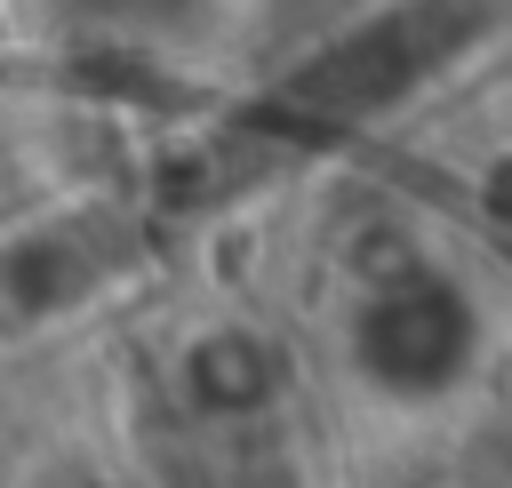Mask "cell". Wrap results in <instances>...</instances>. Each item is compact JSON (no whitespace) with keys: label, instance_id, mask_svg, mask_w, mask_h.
<instances>
[{"label":"cell","instance_id":"8992f818","mask_svg":"<svg viewBox=\"0 0 512 488\" xmlns=\"http://www.w3.org/2000/svg\"><path fill=\"white\" fill-rule=\"evenodd\" d=\"M8 488H136V472L96 440H48L8 472Z\"/></svg>","mask_w":512,"mask_h":488},{"label":"cell","instance_id":"6da1fadb","mask_svg":"<svg viewBox=\"0 0 512 488\" xmlns=\"http://www.w3.org/2000/svg\"><path fill=\"white\" fill-rule=\"evenodd\" d=\"M344 368L376 408L432 416L488 368V312L472 280L408 232H360L344 272Z\"/></svg>","mask_w":512,"mask_h":488},{"label":"cell","instance_id":"277c9868","mask_svg":"<svg viewBox=\"0 0 512 488\" xmlns=\"http://www.w3.org/2000/svg\"><path fill=\"white\" fill-rule=\"evenodd\" d=\"M168 392L192 424H256L296 392V352L280 328H264L248 312H216L176 336Z\"/></svg>","mask_w":512,"mask_h":488},{"label":"cell","instance_id":"7a4b0ae2","mask_svg":"<svg viewBox=\"0 0 512 488\" xmlns=\"http://www.w3.org/2000/svg\"><path fill=\"white\" fill-rule=\"evenodd\" d=\"M136 272V224L104 200H56L0 224V344H40L96 304H112Z\"/></svg>","mask_w":512,"mask_h":488},{"label":"cell","instance_id":"3957f363","mask_svg":"<svg viewBox=\"0 0 512 488\" xmlns=\"http://www.w3.org/2000/svg\"><path fill=\"white\" fill-rule=\"evenodd\" d=\"M456 40L464 32H456V8L448 0H400V8L336 32L288 80V96L312 104V112H328V120H376V112L408 104V88H424L432 64L456 56Z\"/></svg>","mask_w":512,"mask_h":488},{"label":"cell","instance_id":"5b68a950","mask_svg":"<svg viewBox=\"0 0 512 488\" xmlns=\"http://www.w3.org/2000/svg\"><path fill=\"white\" fill-rule=\"evenodd\" d=\"M40 24L56 40H88V48H160L200 32L208 0H32Z\"/></svg>","mask_w":512,"mask_h":488},{"label":"cell","instance_id":"52a82bcc","mask_svg":"<svg viewBox=\"0 0 512 488\" xmlns=\"http://www.w3.org/2000/svg\"><path fill=\"white\" fill-rule=\"evenodd\" d=\"M472 192H480V208H488L496 224H512V144H496V152L480 160V184H472Z\"/></svg>","mask_w":512,"mask_h":488}]
</instances>
